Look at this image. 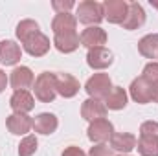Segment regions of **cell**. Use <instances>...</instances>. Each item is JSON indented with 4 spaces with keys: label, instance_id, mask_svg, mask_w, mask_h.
Instances as JSON below:
<instances>
[{
    "label": "cell",
    "instance_id": "obj_33",
    "mask_svg": "<svg viewBox=\"0 0 158 156\" xmlns=\"http://www.w3.org/2000/svg\"><path fill=\"white\" fill-rule=\"evenodd\" d=\"M149 4H151V6H153V7H155V9H158V0H151V2H149Z\"/></svg>",
    "mask_w": 158,
    "mask_h": 156
},
{
    "label": "cell",
    "instance_id": "obj_10",
    "mask_svg": "<svg viewBox=\"0 0 158 156\" xmlns=\"http://www.w3.org/2000/svg\"><path fill=\"white\" fill-rule=\"evenodd\" d=\"M9 107L13 109L15 114H28L35 109V97L28 90L13 92V96L9 97Z\"/></svg>",
    "mask_w": 158,
    "mask_h": 156
},
{
    "label": "cell",
    "instance_id": "obj_27",
    "mask_svg": "<svg viewBox=\"0 0 158 156\" xmlns=\"http://www.w3.org/2000/svg\"><path fill=\"white\" fill-rule=\"evenodd\" d=\"M140 136H156L158 138V121H143L140 125Z\"/></svg>",
    "mask_w": 158,
    "mask_h": 156
},
{
    "label": "cell",
    "instance_id": "obj_26",
    "mask_svg": "<svg viewBox=\"0 0 158 156\" xmlns=\"http://www.w3.org/2000/svg\"><path fill=\"white\" fill-rule=\"evenodd\" d=\"M142 77H145L151 84H156V83H158V63H155V61L147 63V64H145V68H143Z\"/></svg>",
    "mask_w": 158,
    "mask_h": 156
},
{
    "label": "cell",
    "instance_id": "obj_20",
    "mask_svg": "<svg viewBox=\"0 0 158 156\" xmlns=\"http://www.w3.org/2000/svg\"><path fill=\"white\" fill-rule=\"evenodd\" d=\"M77 28V18L72 13H57L52 20V30L55 33H66V31H76Z\"/></svg>",
    "mask_w": 158,
    "mask_h": 156
},
{
    "label": "cell",
    "instance_id": "obj_17",
    "mask_svg": "<svg viewBox=\"0 0 158 156\" xmlns=\"http://www.w3.org/2000/svg\"><path fill=\"white\" fill-rule=\"evenodd\" d=\"M81 44L77 31H66V33H55L53 35V46L61 53H72Z\"/></svg>",
    "mask_w": 158,
    "mask_h": 156
},
{
    "label": "cell",
    "instance_id": "obj_22",
    "mask_svg": "<svg viewBox=\"0 0 158 156\" xmlns=\"http://www.w3.org/2000/svg\"><path fill=\"white\" fill-rule=\"evenodd\" d=\"M138 51L145 59H158V33H149L138 42Z\"/></svg>",
    "mask_w": 158,
    "mask_h": 156
},
{
    "label": "cell",
    "instance_id": "obj_2",
    "mask_svg": "<svg viewBox=\"0 0 158 156\" xmlns=\"http://www.w3.org/2000/svg\"><path fill=\"white\" fill-rule=\"evenodd\" d=\"M33 92H35V97L40 103H52L57 96L55 74H52V72L39 74V77L35 79V84H33Z\"/></svg>",
    "mask_w": 158,
    "mask_h": 156
},
{
    "label": "cell",
    "instance_id": "obj_14",
    "mask_svg": "<svg viewBox=\"0 0 158 156\" xmlns=\"http://www.w3.org/2000/svg\"><path fill=\"white\" fill-rule=\"evenodd\" d=\"M143 24H145V9H143V6H142V4H138V2H129L127 17H125V20L121 22L123 30L132 31V30L142 28Z\"/></svg>",
    "mask_w": 158,
    "mask_h": 156
},
{
    "label": "cell",
    "instance_id": "obj_4",
    "mask_svg": "<svg viewBox=\"0 0 158 156\" xmlns=\"http://www.w3.org/2000/svg\"><path fill=\"white\" fill-rule=\"evenodd\" d=\"M112 134H114V125L107 117L90 121V125L86 129V136L94 143H105V142H109L112 138Z\"/></svg>",
    "mask_w": 158,
    "mask_h": 156
},
{
    "label": "cell",
    "instance_id": "obj_29",
    "mask_svg": "<svg viewBox=\"0 0 158 156\" xmlns=\"http://www.w3.org/2000/svg\"><path fill=\"white\" fill-rule=\"evenodd\" d=\"M76 4L72 2V0H53L52 2V7L55 9V13H70V9L74 7Z\"/></svg>",
    "mask_w": 158,
    "mask_h": 156
},
{
    "label": "cell",
    "instance_id": "obj_3",
    "mask_svg": "<svg viewBox=\"0 0 158 156\" xmlns=\"http://www.w3.org/2000/svg\"><path fill=\"white\" fill-rule=\"evenodd\" d=\"M86 94L92 99H105L110 90H112V81L109 77V74H94L92 77H88L86 84H85Z\"/></svg>",
    "mask_w": 158,
    "mask_h": 156
},
{
    "label": "cell",
    "instance_id": "obj_25",
    "mask_svg": "<svg viewBox=\"0 0 158 156\" xmlns=\"http://www.w3.org/2000/svg\"><path fill=\"white\" fill-rule=\"evenodd\" d=\"M37 145H39V142L33 134L24 136V140L19 145V156H33L35 151H37Z\"/></svg>",
    "mask_w": 158,
    "mask_h": 156
},
{
    "label": "cell",
    "instance_id": "obj_9",
    "mask_svg": "<svg viewBox=\"0 0 158 156\" xmlns=\"http://www.w3.org/2000/svg\"><path fill=\"white\" fill-rule=\"evenodd\" d=\"M55 88H57V94L59 96H63L64 99H70V97L77 96L79 81L72 74L59 72V74H55Z\"/></svg>",
    "mask_w": 158,
    "mask_h": 156
},
{
    "label": "cell",
    "instance_id": "obj_34",
    "mask_svg": "<svg viewBox=\"0 0 158 156\" xmlns=\"http://www.w3.org/2000/svg\"><path fill=\"white\" fill-rule=\"evenodd\" d=\"M118 156H129V154H118Z\"/></svg>",
    "mask_w": 158,
    "mask_h": 156
},
{
    "label": "cell",
    "instance_id": "obj_30",
    "mask_svg": "<svg viewBox=\"0 0 158 156\" xmlns=\"http://www.w3.org/2000/svg\"><path fill=\"white\" fill-rule=\"evenodd\" d=\"M61 156H86V154H85V151H83L81 147L70 145V147H66V149L63 151V154Z\"/></svg>",
    "mask_w": 158,
    "mask_h": 156
},
{
    "label": "cell",
    "instance_id": "obj_31",
    "mask_svg": "<svg viewBox=\"0 0 158 156\" xmlns=\"http://www.w3.org/2000/svg\"><path fill=\"white\" fill-rule=\"evenodd\" d=\"M7 81H9V79H7V76H6V72H4V70H0V94L6 90V86H7Z\"/></svg>",
    "mask_w": 158,
    "mask_h": 156
},
{
    "label": "cell",
    "instance_id": "obj_6",
    "mask_svg": "<svg viewBox=\"0 0 158 156\" xmlns=\"http://www.w3.org/2000/svg\"><path fill=\"white\" fill-rule=\"evenodd\" d=\"M129 94H131V97H132L136 103L147 105V103L153 101V84H151L145 77L140 76V77H136L132 83H131Z\"/></svg>",
    "mask_w": 158,
    "mask_h": 156
},
{
    "label": "cell",
    "instance_id": "obj_12",
    "mask_svg": "<svg viewBox=\"0 0 158 156\" xmlns=\"http://www.w3.org/2000/svg\"><path fill=\"white\" fill-rule=\"evenodd\" d=\"M35 83V77H33V72L28 68V66H17L11 76H9V84L15 92L19 90H28L31 88Z\"/></svg>",
    "mask_w": 158,
    "mask_h": 156
},
{
    "label": "cell",
    "instance_id": "obj_18",
    "mask_svg": "<svg viewBox=\"0 0 158 156\" xmlns=\"http://www.w3.org/2000/svg\"><path fill=\"white\" fill-rule=\"evenodd\" d=\"M136 136L131 132H114L110 138V149L118 151L121 154H129L131 151L136 149Z\"/></svg>",
    "mask_w": 158,
    "mask_h": 156
},
{
    "label": "cell",
    "instance_id": "obj_28",
    "mask_svg": "<svg viewBox=\"0 0 158 156\" xmlns=\"http://www.w3.org/2000/svg\"><path fill=\"white\" fill-rule=\"evenodd\" d=\"M86 156H114L112 154V149L105 143H96L94 147H90L88 154Z\"/></svg>",
    "mask_w": 158,
    "mask_h": 156
},
{
    "label": "cell",
    "instance_id": "obj_8",
    "mask_svg": "<svg viewBox=\"0 0 158 156\" xmlns=\"http://www.w3.org/2000/svg\"><path fill=\"white\" fill-rule=\"evenodd\" d=\"M127 11H129V2L125 0H105L103 2L105 20H109L110 24H121L127 17Z\"/></svg>",
    "mask_w": 158,
    "mask_h": 156
},
{
    "label": "cell",
    "instance_id": "obj_15",
    "mask_svg": "<svg viewBox=\"0 0 158 156\" xmlns=\"http://www.w3.org/2000/svg\"><path fill=\"white\" fill-rule=\"evenodd\" d=\"M22 59V50L15 40H0V63L4 66H15Z\"/></svg>",
    "mask_w": 158,
    "mask_h": 156
},
{
    "label": "cell",
    "instance_id": "obj_23",
    "mask_svg": "<svg viewBox=\"0 0 158 156\" xmlns=\"http://www.w3.org/2000/svg\"><path fill=\"white\" fill-rule=\"evenodd\" d=\"M136 149L142 156H158V138L156 136H140Z\"/></svg>",
    "mask_w": 158,
    "mask_h": 156
},
{
    "label": "cell",
    "instance_id": "obj_5",
    "mask_svg": "<svg viewBox=\"0 0 158 156\" xmlns=\"http://www.w3.org/2000/svg\"><path fill=\"white\" fill-rule=\"evenodd\" d=\"M20 44H22L24 51L30 53L31 57H42V55H46L50 51V46H52L50 44V39L42 31H37V33L30 35L28 39H24Z\"/></svg>",
    "mask_w": 158,
    "mask_h": 156
},
{
    "label": "cell",
    "instance_id": "obj_1",
    "mask_svg": "<svg viewBox=\"0 0 158 156\" xmlns=\"http://www.w3.org/2000/svg\"><path fill=\"white\" fill-rule=\"evenodd\" d=\"M76 18H77L81 24L98 26V24L105 18L103 4H99V2H96V0H83V2H79Z\"/></svg>",
    "mask_w": 158,
    "mask_h": 156
},
{
    "label": "cell",
    "instance_id": "obj_13",
    "mask_svg": "<svg viewBox=\"0 0 158 156\" xmlns=\"http://www.w3.org/2000/svg\"><path fill=\"white\" fill-rule=\"evenodd\" d=\"M81 46L92 50V48H101L107 42V31L99 26H88L86 30H83V33L79 35Z\"/></svg>",
    "mask_w": 158,
    "mask_h": 156
},
{
    "label": "cell",
    "instance_id": "obj_19",
    "mask_svg": "<svg viewBox=\"0 0 158 156\" xmlns=\"http://www.w3.org/2000/svg\"><path fill=\"white\" fill-rule=\"evenodd\" d=\"M59 127V121H57V116L52 114V112H40L39 116H35L33 119V130L39 132V134H44V136H50L57 130Z\"/></svg>",
    "mask_w": 158,
    "mask_h": 156
},
{
    "label": "cell",
    "instance_id": "obj_16",
    "mask_svg": "<svg viewBox=\"0 0 158 156\" xmlns=\"http://www.w3.org/2000/svg\"><path fill=\"white\" fill-rule=\"evenodd\" d=\"M107 116V107L103 101L99 99H85L83 105H81V117L86 119V121H96V119H103Z\"/></svg>",
    "mask_w": 158,
    "mask_h": 156
},
{
    "label": "cell",
    "instance_id": "obj_21",
    "mask_svg": "<svg viewBox=\"0 0 158 156\" xmlns=\"http://www.w3.org/2000/svg\"><path fill=\"white\" fill-rule=\"evenodd\" d=\"M127 92L121 86H112L110 94L105 97V107L107 110H121L127 107Z\"/></svg>",
    "mask_w": 158,
    "mask_h": 156
},
{
    "label": "cell",
    "instance_id": "obj_11",
    "mask_svg": "<svg viewBox=\"0 0 158 156\" xmlns=\"http://www.w3.org/2000/svg\"><path fill=\"white\" fill-rule=\"evenodd\" d=\"M6 127L15 136H28V132L33 129V119L28 114H11L6 119Z\"/></svg>",
    "mask_w": 158,
    "mask_h": 156
},
{
    "label": "cell",
    "instance_id": "obj_32",
    "mask_svg": "<svg viewBox=\"0 0 158 156\" xmlns=\"http://www.w3.org/2000/svg\"><path fill=\"white\" fill-rule=\"evenodd\" d=\"M153 101L158 103V83L156 84H153Z\"/></svg>",
    "mask_w": 158,
    "mask_h": 156
},
{
    "label": "cell",
    "instance_id": "obj_7",
    "mask_svg": "<svg viewBox=\"0 0 158 156\" xmlns=\"http://www.w3.org/2000/svg\"><path fill=\"white\" fill-rule=\"evenodd\" d=\"M114 63V55L110 50H107L105 46L101 48H92L86 53V64L92 70H105Z\"/></svg>",
    "mask_w": 158,
    "mask_h": 156
},
{
    "label": "cell",
    "instance_id": "obj_24",
    "mask_svg": "<svg viewBox=\"0 0 158 156\" xmlns=\"http://www.w3.org/2000/svg\"><path fill=\"white\" fill-rule=\"evenodd\" d=\"M40 31L39 24L35 22V20H31V18H26V20H20L19 24H17V30H15V35H17V39L22 40L28 39L30 35H33V33H37Z\"/></svg>",
    "mask_w": 158,
    "mask_h": 156
}]
</instances>
